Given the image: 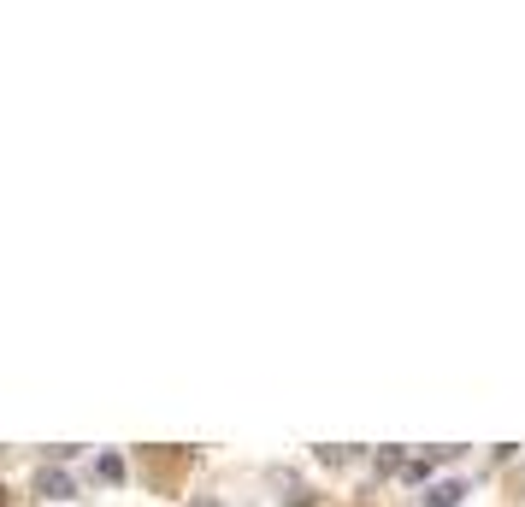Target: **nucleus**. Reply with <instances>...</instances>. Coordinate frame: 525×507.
Masks as SVG:
<instances>
[{"mask_svg":"<svg viewBox=\"0 0 525 507\" xmlns=\"http://www.w3.org/2000/svg\"><path fill=\"white\" fill-rule=\"evenodd\" d=\"M95 472H100L107 484H118V478H125V460H118V454H100V460H95Z\"/></svg>","mask_w":525,"mask_h":507,"instance_id":"3","label":"nucleus"},{"mask_svg":"<svg viewBox=\"0 0 525 507\" xmlns=\"http://www.w3.org/2000/svg\"><path fill=\"white\" fill-rule=\"evenodd\" d=\"M460 495H467V484H460V478H443V484H431V490H426V507H454Z\"/></svg>","mask_w":525,"mask_h":507,"instance_id":"2","label":"nucleus"},{"mask_svg":"<svg viewBox=\"0 0 525 507\" xmlns=\"http://www.w3.org/2000/svg\"><path fill=\"white\" fill-rule=\"evenodd\" d=\"M36 495H47V502H65V495H72V478H65L59 466H42V472H36Z\"/></svg>","mask_w":525,"mask_h":507,"instance_id":"1","label":"nucleus"},{"mask_svg":"<svg viewBox=\"0 0 525 507\" xmlns=\"http://www.w3.org/2000/svg\"><path fill=\"white\" fill-rule=\"evenodd\" d=\"M401 466H408V460H401V449H378V472H401Z\"/></svg>","mask_w":525,"mask_h":507,"instance_id":"4","label":"nucleus"}]
</instances>
